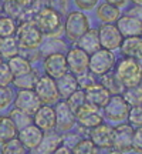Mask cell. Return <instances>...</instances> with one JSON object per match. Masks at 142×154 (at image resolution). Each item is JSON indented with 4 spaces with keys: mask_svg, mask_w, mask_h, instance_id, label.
I'll list each match as a JSON object with an SVG mask.
<instances>
[{
    "mask_svg": "<svg viewBox=\"0 0 142 154\" xmlns=\"http://www.w3.org/2000/svg\"><path fill=\"white\" fill-rule=\"evenodd\" d=\"M121 16V11L118 7L109 3H102L97 7V17L102 23H115Z\"/></svg>",
    "mask_w": 142,
    "mask_h": 154,
    "instance_id": "24",
    "label": "cell"
},
{
    "mask_svg": "<svg viewBox=\"0 0 142 154\" xmlns=\"http://www.w3.org/2000/svg\"><path fill=\"white\" fill-rule=\"evenodd\" d=\"M4 11L9 17H22L23 11H24V7H22L20 5H17L14 0H6L4 2Z\"/></svg>",
    "mask_w": 142,
    "mask_h": 154,
    "instance_id": "37",
    "label": "cell"
},
{
    "mask_svg": "<svg viewBox=\"0 0 142 154\" xmlns=\"http://www.w3.org/2000/svg\"><path fill=\"white\" fill-rule=\"evenodd\" d=\"M72 154H98V149L95 147V144L90 138L80 140L74 144V147L71 149Z\"/></svg>",
    "mask_w": 142,
    "mask_h": 154,
    "instance_id": "30",
    "label": "cell"
},
{
    "mask_svg": "<svg viewBox=\"0 0 142 154\" xmlns=\"http://www.w3.org/2000/svg\"><path fill=\"white\" fill-rule=\"evenodd\" d=\"M105 2L109 3V5H114L115 7H118V9L126 6V3H128V0H105Z\"/></svg>",
    "mask_w": 142,
    "mask_h": 154,
    "instance_id": "45",
    "label": "cell"
},
{
    "mask_svg": "<svg viewBox=\"0 0 142 154\" xmlns=\"http://www.w3.org/2000/svg\"><path fill=\"white\" fill-rule=\"evenodd\" d=\"M19 43L16 37H0V56L10 59L13 56L19 54Z\"/></svg>",
    "mask_w": 142,
    "mask_h": 154,
    "instance_id": "28",
    "label": "cell"
},
{
    "mask_svg": "<svg viewBox=\"0 0 142 154\" xmlns=\"http://www.w3.org/2000/svg\"><path fill=\"white\" fill-rule=\"evenodd\" d=\"M132 3L137 6H142V0H132Z\"/></svg>",
    "mask_w": 142,
    "mask_h": 154,
    "instance_id": "47",
    "label": "cell"
},
{
    "mask_svg": "<svg viewBox=\"0 0 142 154\" xmlns=\"http://www.w3.org/2000/svg\"><path fill=\"white\" fill-rule=\"evenodd\" d=\"M16 40L19 43V47L24 50H36L43 43V33L31 20L22 22L20 26L16 29Z\"/></svg>",
    "mask_w": 142,
    "mask_h": 154,
    "instance_id": "2",
    "label": "cell"
},
{
    "mask_svg": "<svg viewBox=\"0 0 142 154\" xmlns=\"http://www.w3.org/2000/svg\"><path fill=\"white\" fill-rule=\"evenodd\" d=\"M115 64V56L111 50L99 49L95 53L90 54V61H88V69L93 74L97 76H104L111 72V69Z\"/></svg>",
    "mask_w": 142,
    "mask_h": 154,
    "instance_id": "5",
    "label": "cell"
},
{
    "mask_svg": "<svg viewBox=\"0 0 142 154\" xmlns=\"http://www.w3.org/2000/svg\"><path fill=\"white\" fill-rule=\"evenodd\" d=\"M53 154H72V153H71V149H68L67 146H58L53 151Z\"/></svg>",
    "mask_w": 142,
    "mask_h": 154,
    "instance_id": "44",
    "label": "cell"
},
{
    "mask_svg": "<svg viewBox=\"0 0 142 154\" xmlns=\"http://www.w3.org/2000/svg\"><path fill=\"white\" fill-rule=\"evenodd\" d=\"M114 74L124 88L134 87L142 83V64L138 60L125 57L118 63Z\"/></svg>",
    "mask_w": 142,
    "mask_h": 154,
    "instance_id": "1",
    "label": "cell"
},
{
    "mask_svg": "<svg viewBox=\"0 0 142 154\" xmlns=\"http://www.w3.org/2000/svg\"><path fill=\"white\" fill-rule=\"evenodd\" d=\"M55 86H57V91H58L60 99L63 100H67L71 94L74 93L75 90H78V87H80L78 79L72 73H66L64 76L57 79L55 80Z\"/></svg>",
    "mask_w": 142,
    "mask_h": 154,
    "instance_id": "20",
    "label": "cell"
},
{
    "mask_svg": "<svg viewBox=\"0 0 142 154\" xmlns=\"http://www.w3.org/2000/svg\"><path fill=\"white\" fill-rule=\"evenodd\" d=\"M132 150L137 151L138 154H142V126L138 127L134 131V137H132Z\"/></svg>",
    "mask_w": 142,
    "mask_h": 154,
    "instance_id": "40",
    "label": "cell"
},
{
    "mask_svg": "<svg viewBox=\"0 0 142 154\" xmlns=\"http://www.w3.org/2000/svg\"><path fill=\"white\" fill-rule=\"evenodd\" d=\"M67 66L72 74L75 76H81L87 72L88 69V61H90V54H87L84 50L80 47H72L68 50L66 56Z\"/></svg>",
    "mask_w": 142,
    "mask_h": 154,
    "instance_id": "9",
    "label": "cell"
},
{
    "mask_svg": "<svg viewBox=\"0 0 142 154\" xmlns=\"http://www.w3.org/2000/svg\"><path fill=\"white\" fill-rule=\"evenodd\" d=\"M51 7L61 13L67 10V0H51Z\"/></svg>",
    "mask_w": 142,
    "mask_h": 154,
    "instance_id": "42",
    "label": "cell"
},
{
    "mask_svg": "<svg viewBox=\"0 0 142 154\" xmlns=\"http://www.w3.org/2000/svg\"><path fill=\"white\" fill-rule=\"evenodd\" d=\"M1 63H3V61H1V56H0V64H1Z\"/></svg>",
    "mask_w": 142,
    "mask_h": 154,
    "instance_id": "49",
    "label": "cell"
},
{
    "mask_svg": "<svg viewBox=\"0 0 142 154\" xmlns=\"http://www.w3.org/2000/svg\"><path fill=\"white\" fill-rule=\"evenodd\" d=\"M90 140L95 144L97 149H109L114 144V130L108 124L101 123L90 128Z\"/></svg>",
    "mask_w": 142,
    "mask_h": 154,
    "instance_id": "11",
    "label": "cell"
},
{
    "mask_svg": "<svg viewBox=\"0 0 142 154\" xmlns=\"http://www.w3.org/2000/svg\"><path fill=\"white\" fill-rule=\"evenodd\" d=\"M102 116L99 113V109L90 106L88 103L82 106L81 109L75 111V123H80L82 127L87 128H93V127L98 126L102 123Z\"/></svg>",
    "mask_w": 142,
    "mask_h": 154,
    "instance_id": "13",
    "label": "cell"
},
{
    "mask_svg": "<svg viewBox=\"0 0 142 154\" xmlns=\"http://www.w3.org/2000/svg\"><path fill=\"white\" fill-rule=\"evenodd\" d=\"M44 72L51 79H60L61 76H64L66 73H68V66H67L66 56L63 53H51L46 57L44 60Z\"/></svg>",
    "mask_w": 142,
    "mask_h": 154,
    "instance_id": "10",
    "label": "cell"
},
{
    "mask_svg": "<svg viewBox=\"0 0 142 154\" xmlns=\"http://www.w3.org/2000/svg\"><path fill=\"white\" fill-rule=\"evenodd\" d=\"M117 27L122 34V37H142V23L138 20L137 17L131 16V14H125V16H120L117 20Z\"/></svg>",
    "mask_w": 142,
    "mask_h": 154,
    "instance_id": "18",
    "label": "cell"
},
{
    "mask_svg": "<svg viewBox=\"0 0 142 154\" xmlns=\"http://www.w3.org/2000/svg\"><path fill=\"white\" fill-rule=\"evenodd\" d=\"M11 99H13V93L11 90L7 86H0V110L1 109H6L7 106L11 103Z\"/></svg>",
    "mask_w": 142,
    "mask_h": 154,
    "instance_id": "39",
    "label": "cell"
},
{
    "mask_svg": "<svg viewBox=\"0 0 142 154\" xmlns=\"http://www.w3.org/2000/svg\"><path fill=\"white\" fill-rule=\"evenodd\" d=\"M14 2H16L17 5H20L22 7H24V9H26L27 6H30V3H31L33 0H14Z\"/></svg>",
    "mask_w": 142,
    "mask_h": 154,
    "instance_id": "46",
    "label": "cell"
},
{
    "mask_svg": "<svg viewBox=\"0 0 142 154\" xmlns=\"http://www.w3.org/2000/svg\"><path fill=\"white\" fill-rule=\"evenodd\" d=\"M101 84L104 86L107 90H108V93L112 96V94H121L122 91V84L118 82V79L115 77V74H111V73H107L102 76V82Z\"/></svg>",
    "mask_w": 142,
    "mask_h": 154,
    "instance_id": "31",
    "label": "cell"
},
{
    "mask_svg": "<svg viewBox=\"0 0 142 154\" xmlns=\"http://www.w3.org/2000/svg\"><path fill=\"white\" fill-rule=\"evenodd\" d=\"M36 19V26L40 29V32L47 36H54L61 30V13L53 9V7H46L41 11H38L34 16Z\"/></svg>",
    "mask_w": 142,
    "mask_h": 154,
    "instance_id": "3",
    "label": "cell"
},
{
    "mask_svg": "<svg viewBox=\"0 0 142 154\" xmlns=\"http://www.w3.org/2000/svg\"><path fill=\"white\" fill-rule=\"evenodd\" d=\"M17 133L19 130L10 117H0V144L17 137Z\"/></svg>",
    "mask_w": 142,
    "mask_h": 154,
    "instance_id": "27",
    "label": "cell"
},
{
    "mask_svg": "<svg viewBox=\"0 0 142 154\" xmlns=\"http://www.w3.org/2000/svg\"><path fill=\"white\" fill-rule=\"evenodd\" d=\"M54 111H55V127L58 130L68 131V130H71L74 127V124H75V114L68 107L66 100L57 101Z\"/></svg>",
    "mask_w": 142,
    "mask_h": 154,
    "instance_id": "15",
    "label": "cell"
},
{
    "mask_svg": "<svg viewBox=\"0 0 142 154\" xmlns=\"http://www.w3.org/2000/svg\"><path fill=\"white\" fill-rule=\"evenodd\" d=\"M61 137L57 136L55 133H49V134H44L43 140L40 141L36 149H33L34 154H53L58 146H60Z\"/></svg>",
    "mask_w": 142,
    "mask_h": 154,
    "instance_id": "23",
    "label": "cell"
},
{
    "mask_svg": "<svg viewBox=\"0 0 142 154\" xmlns=\"http://www.w3.org/2000/svg\"><path fill=\"white\" fill-rule=\"evenodd\" d=\"M98 37L101 49H107L111 51L120 49L121 43L124 40L122 34L120 33L118 27L114 23H102L98 29Z\"/></svg>",
    "mask_w": 142,
    "mask_h": 154,
    "instance_id": "7",
    "label": "cell"
},
{
    "mask_svg": "<svg viewBox=\"0 0 142 154\" xmlns=\"http://www.w3.org/2000/svg\"><path fill=\"white\" fill-rule=\"evenodd\" d=\"M84 94H85V101L97 109H102L111 96L108 90L101 83H93V84L87 86L84 88Z\"/></svg>",
    "mask_w": 142,
    "mask_h": 154,
    "instance_id": "16",
    "label": "cell"
},
{
    "mask_svg": "<svg viewBox=\"0 0 142 154\" xmlns=\"http://www.w3.org/2000/svg\"><path fill=\"white\" fill-rule=\"evenodd\" d=\"M90 29V20L82 11H71L66 19L64 30L66 36L71 42H77Z\"/></svg>",
    "mask_w": 142,
    "mask_h": 154,
    "instance_id": "4",
    "label": "cell"
},
{
    "mask_svg": "<svg viewBox=\"0 0 142 154\" xmlns=\"http://www.w3.org/2000/svg\"><path fill=\"white\" fill-rule=\"evenodd\" d=\"M129 14H131V16H134V17H137L138 20L142 23V6H137L134 10L129 11Z\"/></svg>",
    "mask_w": 142,
    "mask_h": 154,
    "instance_id": "43",
    "label": "cell"
},
{
    "mask_svg": "<svg viewBox=\"0 0 142 154\" xmlns=\"http://www.w3.org/2000/svg\"><path fill=\"white\" fill-rule=\"evenodd\" d=\"M38 80V74L34 70H30L28 73H24L22 76L13 77V84L20 90H34Z\"/></svg>",
    "mask_w": 142,
    "mask_h": 154,
    "instance_id": "26",
    "label": "cell"
},
{
    "mask_svg": "<svg viewBox=\"0 0 142 154\" xmlns=\"http://www.w3.org/2000/svg\"><path fill=\"white\" fill-rule=\"evenodd\" d=\"M108 154H124L122 151H118V150H112V151H109Z\"/></svg>",
    "mask_w": 142,
    "mask_h": 154,
    "instance_id": "48",
    "label": "cell"
},
{
    "mask_svg": "<svg viewBox=\"0 0 142 154\" xmlns=\"http://www.w3.org/2000/svg\"><path fill=\"white\" fill-rule=\"evenodd\" d=\"M78 47L81 50H84L87 54H93L97 50L101 49V44H99V37H98V30L95 29H88L85 33L82 34L81 37L77 40Z\"/></svg>",
    "mask_w": 142,
    "mask_h": 154,
    "instance_id": "21",
    "label": "cell"
},
{
    "mask_svg": "<svg viewBox=\"0 0 142 154\" xmlns=\"http://www.w3.org/2000/svg\"><path fill=\"white\" fill-rule=\"evenodd\" d=\"M16 23L11 17H0V37H10L13 33H16Z\"/></svg>",
    "mask_w": 142,
    "mask_h": 154,
    "instance_id": "34",
    "label": "cell"
},
{
    "mask_svg": "<svg viewBox=\"0 0 142 154\" xmlns=\"http://www.w3.org/2000/svg\"><path fill=\"white\" fill-rule=\"evenodd\" d=\"M43 136H44V131L40 130L37 126L34 124H27L26 127H23L19 130L17 133V138L22 141V144L28 150H33L36 149L40 141L43 140Z\"/></svg>",
    "mask_w": 142,
    "mask_h": 154,
    "instance_id": "19",
    "label": "cell"
},
{
    "mask_svg": "<svg viewBox=\"0 0 142 154\" xmlns=\"http://www.w3.org/2000/svg\"><path fill=\"white\" fill-rule=\"evenodd\" d=\"M126 120L129 121L131 126H142V104L139 106H134V107H129V111H128V117Z\"/></svg>",
    "mask_w": 142,
    "mask_h": 154,
    "instance_id": "36",
    "label": "cell"
},
{
    "mask_svg": "<svg viewBox=\"0 0 142 154\" xmlns=\"http://www.w3.org/2000/svg\"><path fill=\"white\" fill-rule=\"evenodd\" d=\"M120 47L125 57L142 61V37H125Z\"/></svg>",
    "mask_w": 142,
    "mask_h": 154,
    "instance_id": "22",
    "label": "cell"
},
{
    "mask_svg": "<svg viewBox=\"0 0 142 154\" xmlns=\"http://www.w3.org/2000/svg\"><path fill=\"white\" fill-rule=\"evenodd\" d=\"M40 106H41V101L34 90H20L14 99V107L27 113L28 116L34 114Z\"/></svg>",
    "mask_w": 142,
    "mask_h": 154,
    "instance_id": "12",
    "label": "cell"
},
{
    "mask_svg": "<svg viewBox=\"0 0 142 154\" xmlns=\"http://www.w3.org/2000/svg\"><path fill=\"white\" fill-rule=\"evenodd\" d=\"M74 2H75L77 7L81 10H93L98 3V0H74Z\"/></svg>",
    "mask_w": 142,
    "mask_h": 154,
    "instance_id": "41",
    "label": "cell"
},
{
    "mask_svg": "<svg viewBox=\"0 0 142 154\" xmlns=\"http://www.w3.org/2000/svg\"><path fill=\"white\" fill-rule=\"evenodd\" d=\"M34 91L37 94V97L40 99V101L44 103V104L51 106L55 104L60 100V96H58V91H57V86H55V80L49 76L38 77L37 84L34 87Z\"/></svg>",
    "mask_w": 142,
    "mask_h": 154,
    "instance_id": "8",
    "label": "cell"
},
{
    "mask_svg": "<svg viewBox=\"0 0 142 154\" xmlns=\"http://www.w3.org/2000/svg\"><path fill=\"white\" fill-rule=\"evenodd\" d=\"M1 154H26V147L17 137L11 138L9 141L3 143L1 146Z\"/></svg>",
    "mask_w": 142,
    "mask_h": 154,
    "instance_id": "32",
    "label": "cell"
},
{
    "mask_svg": "<svg viewBox=\"0 0 142 154\" xmlns=\"http://www.w3.org/2000/svg\"><path fill=\"white\" fill-rule=\"evenodd\" d=\"M114 130V144L112 147L118 151H128L132 149V137H134V127L131 124H120L112 128Z\"/></svg>",
    "mask_w": 142,
    "mask_h": 154,
    "instance_id": "17",
    "label": "cell"
},
{
    "mask_svg": "<svg viewBox=\"0 0 142 154\" xmlns=\"http://www.w3.org/2000/svg\"><path fill=\"white\" fill-rule=\"evenodd\" d=\"M122 97H124V100L128 103L129 107L142 104V84H138V86H134V87L125 88Z\"/></svg>",
    "mask_w": 142,
    "mask_h": 154,
    "instance_id": "29",
    "label": "cell"
},
{
    "mask_svg": "<svg viewBox=\"0 0 142 154\" xmlns=\"http://www.w3.org/2000/svg\"><path fill=\"white\" fill-rule=\"evenodd\" d=\"M34 126H37L43 131H53L55 128V111L50 104L40 106L33 114Z\"/></svg>",
    "mask_w": 142,
    "mask_h": 154,
    "instance_id": "14",
    "label": "cell"
},
{
    "mask_svg": "<svg viewBox=\"0 0 142 154\" xmlns=\"http://www.w3.org/2000/svg\"><path fill=\"white\" fill-rule=\"evenodd\" d=\"M10 119L14 123V126L17 127V130H20L23 127H26L27 124H30V116L27 113H24V111L19 110V109H14V110L11 111Z\"/></svg>",
    "mask_w": 142,
    "mask_h": 154,
    "instance_id": "35",
    "label": "cell"
},
{
    "mask_svg": "<svg viewBox=\"0 0 142 154\" xmlns=\"http://www.w3.org/2000/svg\"><path fill=\"white\" fill-rule=\"evenodd\" d=\"M104 114L109 121H115V123H121V121L126 120L128 117V111H129V106L126 103L122 94H112L109 96L108 101L105 103Z\"/></svg>",
    "mask_w": 142,
    "mask_h": 154,
    "instance_id": "6",
    "label": "cell"
},
{
    "mask_svg": "<svg viewBox=\"0 0 142 154\" xmlns=\"http://www.w3.org/2000/svg\"><path fill=\"white\" fill-rule=\"evenodd\" d=\"M66 101H67V104H68V107L72 110V113L75 114V111L78 110V109H81L82 106L87 103V101H85V94H84V90H75V91L71 94Z\"/></svg>",
    "mask_w": 142,
    "mask_h": 154,
    "instance_id": "33",
    "label": "cell"
},
{
    "mask_svg": "<svg viewBox=\"0 0 142 154\" xmlns=\"http://www.w3.org/2000/svg\"><path fill=\"white\" fill-rule=\"evenodd\" d=\"M7 66L10 69L11 74L13 77H17V76H22L24 73H28L31 70V64H30V60H27L26 57L23 56H13L10 57V60L7 63Z\"/></svg>",
    "mask_w": 142,
    "mask_h": 154,
    "instance_id": "25",
    "label": "cell"
},
{
    "mask_svg": "<svg viewBox=\"0 0 142 154\" xmlns=\"http://www.w3.org/2000/svg\"><path fill=\"white\" fill-rule=\"evenodd\" d=\"M13 82V74H11L10 69L7 64L1 63L0 64V86H9Z\"/></svg>",
    "mask_w": 142,
    "mask_h": 154,
    "instance_id": "38",
    "label": "cell"
}]
</instances>
